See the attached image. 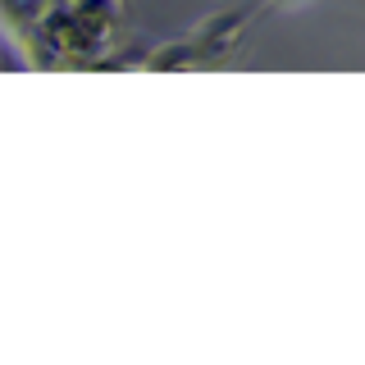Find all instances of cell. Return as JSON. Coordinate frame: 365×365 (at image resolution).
Wrapping results in <instances>:
<instances>
[{"instance_id":"6da1fadb","label":"cell","mask_w":365,"mask_h":365,"mask_svg":"<svg viewBox=\"0 0 365 365\" xmlns=\"http://www.w3.org/2000/svg\"><path fill=\"white\" fill-rule=\"evenodd\" d=\"M242 23H247L242 9H233V14H220V19H205L201 28L192 32V46L201 51V60H220V55L233 51L237 37H242Z\"/></svg>"},{"instance_id":"7a4b0ae2","label":"cell","mask_w":365,"mask_h":365,"mask_svg":"<svg viewBox=\"0 0 365 365\" xmlns=\"http://www.w3.org/2000/svg\"><path fill=\"white\" fill-rule=\"evenodd\" d=\"M279 5H302V0H279Z\"/></svg>"}]
</instances>
